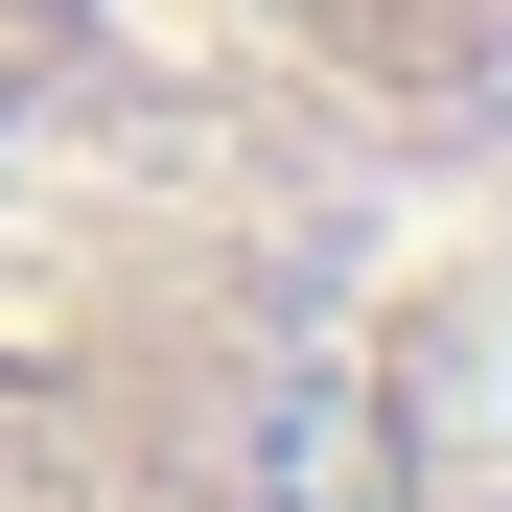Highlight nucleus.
I'll return each mask as SVG.
<instances>
[{"label":"nucleus","mask_w":512,"mask_h":512,"mask_svg":"<svg viewBox=\"0 0 512 512\" xmlns=\"http://www.w3.org/2000/svg\"><path fill=\"white\" fill-rule=\"evenodd\" d=\"M373 140L210 0H0V512H350Z\"/></svg>","instance_id":"nucleus-1"},{"label":"nucleus","mask_w":512,"mask_h":512,"mask_svg":"<svg viewBox=\"0 0 512 512\" xmlns=\"http://www.w3.org/2000/svg\"><path fill=\"white\" fill-rule=\"evenodd\" d=\"M210 24L350 140H489L512 117V0H210Z\"/></svg>","instance_id":"nucleus-2"}]
</instances>
